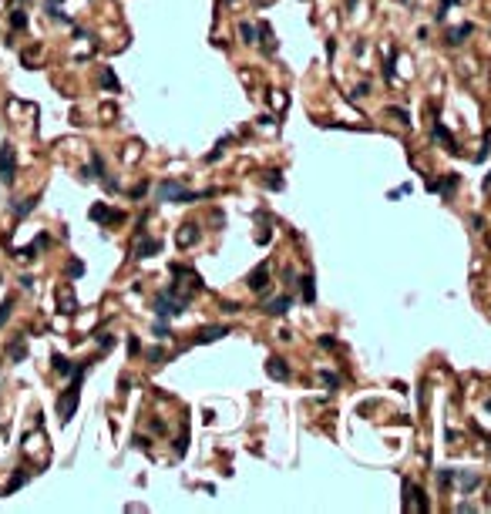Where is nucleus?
I'll use <instances>...</instances> for the list:
<instances>
[{
    "label": "nucleus",
    "mask_w": 491,
    "mask_h": 514,
    "mask_svg": "<svg viewBox=\"0 0 491 514\" xmlns=\"http://www.w3.org/2000/svg\"><path fill=\"white\" fill-rule=\"evenodd\" d=\"M98 343H101V350H111V346H114V336H111V333H98Z\"/></svg>",
    "instance_id": "nucleus-32"
},
{
    "label": "nucleus",
    "mask_w": 491,
    "mask_h": 514,
    "mask_svg": "<svg viewBox=\"0 0 491 514\" xmlns=\"http://www.w3.org/2000/svg\"><path fill=\"white\" fill-rule=\"evenodd\" d=\"M263 185L269 188V192H283V185H286V182H283L279 172H266V175H263Z\"/></svg>",
    "instance_id": "nucleus-19"
},
{
    "label": "nucleus",
    "mask_w": 491,
    "mask_h": 514,
    "mask_svg": "<svg viewBox=\"0 0 491 514\" xmlns=\"http://www.w3.org/2000/svg\"><path fill=\"white\" fill-rule=\"evenodd\" d=\"M451 474H454V471H437V484L448 487V484H451Z\"/></svg>",
    "instance_id": "nucleus-33"
},
{
    "label": "nucleus",
    "mask_w": 491,
    "mask_h": 514,
    "mask_svg": "<svg viewBox=\"0 0 491 514\" xmlns=\"http://www.w3.org/2000/svg\"><path fill=\"white\" fill-rule=\"evenodd\" d=\"M48 242H51V235H48V232H40L37 239H34L31 246H27V249H17L14 256H20V259H24V262H34V259H37V252H40V249H48Z\"/></svg>",
    "instance_id": "nucleus-6"
},
{
    "label": "nucleus",
    "mask_w": 491,
    "mask_h": 514,
    "mask_svg": "<svg viewBox=\"0 0 491 514\" xmlns=\"http://www.w3.org/2000/svg\"><path fill=\"white\" fill-rule=\"evenodd\" d=\"M471 31H475L471 24H461V27H454V31L448 34V40H451V44H461L464 37H471Z\"/></svg>",
    "instance_id": "nucleus-22"
},
{
    "label": "nucleus",
    "mask_w": 491,
    "mask_h": 514,
    "mask_svg": "<svg viewBox=\"0 0 491 514\" xmlns=\"http://www.w3.org/2000/svg\"><path fill=\"white\" fill-rule=\"evenodd\" d=\"M313 276H310V273H306L303 276V279H299V289H303V303H316V286H313Z\"/></svg>",
    "instance_id": "nucleus-16"
},
{
    "label": "nucleus",
    "mask_w": 491,
    "mask_h": 514,
    "mask_svg": "<svg viewBox=\"0 0 491 514\" xmlns=\"http://www.w3.org/2000/svg\"><path fill=\"white\" fill-rule=\"evenodd\" d=\"M266 373L273 380H290V366H286V360H279V356H269V360H266Z\"/></svg>",
    "instance_id": "nucleus-9"
},
{
    "label": "nucleus",
    "mask_w": 491,
    "mask_h": 514,
    "mask_svg": "<svg viewBox=\"0 0 491 514\" xmlns=\"http://www.w3.org/2000/svg\"><path fill=\"white\" fill-rule=\"evenodd\" d=\"M320 380H323L326 386H340V377H337V373H330V370H323V373H320Z\"/></svg>",
    "instance_id": "nucleus-30"
},
{
    "label": "nucleus",
    "mask_w": 491,
    "mask_h": 514,
    "mask_svg": "<svg viewBox=\"0 0 491 514\" xmlns=\"http://www.w3.org/2000/svg\"><path fill=\"white\" fill-rule=\"evenodd\" d=\"M7 356H10V363H24V356H27V336H14Z\"/></svg>",
    "instance_id": "nucleus-12"
},
{
    "label": "nucleus",
    "mask_w": 491,
    "mask_h": 514,
    "mask_svg": "<svg viewBox=\"0 0 491 514\" xmlns=\"http://www.w3.org/2000/svg\"><path fill=\"white\" fill-rule=\"evenodd\" d=\"M51 363H54V370H57V373H64V377H71L74 370H78V363L67 360V356H61V353H51Z\"/></svg>",
    "instance_id": "nucleus-15"
},
{
    "label": "nucleus",
    "mask_w": 491,
    "mask_h": 514,
    "mask_svg": "<svg viewBox=\"0 0 491 514\" xmlns=\"http://www.w3.org/2000/svg\"><path fill=\"white\" fill-rule=\"evenodd\" d=\"M61 313H74V296L71 292H61Z\"/></svg>",
    "instance_id": "nucleus-28"
},
{
    "label": "nucleus",
    "mask_w": 491,
    "mask_h": 514,
    "mask_svg": "<svg viewBox=\"0 0 491 514\" xmlns=\"http://www.w3.org/2000/svg\"><path fill=\"white\" fill-rule=\"evenodd\" d=\"M101 84H105L108 91H118V78H114L111 71H105V74H101Z\"/></svg>",
    "instance_id": "nucleus-29"
},
{
    "label": "nucleus",
    "mask_w": 491,
    "mask_h": 514,
    "mask_svg": "<svg viewBox=\"0 0 491 514\" xmlns=\"http://www.w3.org/2000/svg\"><path fill=\"white\" fill-rule=\"evenodd\" d=\"M20 286H24V289H34V276H20Z\"/></svg>",
    "instance_id": "nucleus-36"
},
{
    "label": "nucleus",
    "mask_w": 491,
    "mask_h": 514,
    "mask_svg": "<svg viewBox=\"0 0 491 514\" xmlns=\"http://www.w3.org/2000/svg\"><path fill=\"white\" fill-rule=\"evenodd\" d=\"M239 37L246 40V44H256L259 31H256V27H252V24H246V20H242V24H239Z\"/></svg>",
    "instance_id": "nucleus-23"
},
{
    "label": "nucleus",
    "mask_w": 491,
    "mask_h": 514,
    "mask_svg": "<svg viewBox=\"0 0 491 514\" xmlns=\"http://www.w3.org/2000/svg\"><path fill=\"white\" fill-rule=\"evenodd\" d=\"M246 282H249L252 292H266V289H269V262H259L256 269L249 273V279H246Z\"/></svg>",
    "instance_id": "nucleus-5"
},
{
    "label": "nucleus",
    "mask_w": 491,
    "mask_h": 514,
    "mask_svg": "<svg viewBox=\"0 0 491 514\" xmlns=\"http://www.w3.org/2000/svg\"><path fill=\"white\" fill-rule=\"evenodd\" d=\"M484 188H491V175H488V178H484Z\"/></svg>",
    "instance_id": "nucleus-39"
},
{
    "label": "nucleus",
    "mask_w": 491,
    "mask_h": 514,
    "mask_svg": "<svg viewBox=\"0 0 491 514\" xmlns=\"http://www.w3.org/2000/svg\"><path fill=\"white\" fill-rule=\"evenodd\" d=\"M31 24V17H27V10H10V31H24V27Z\"/></svg>",
    "instance_id": "nucleus-18"
},
{
    "label": "nucleus",
    "mask_w": 491,
    "mask_h": 514,
    "mask_svg": "<svg viewBox=\"0 0 491 514\" xmlns=\"http://www.w3.org/2000/svg\"><path fill=\"white\" fill-rule=\"evenodd\" d=\"M142 353V339L138 336H128V356H138Z\"/></svg>",
    "instance_id": "nucleus-31"
},
{
    "label": "nucleus",
    "mask_w": 491,
    "mask_h": 514,
    "mask_svg": "<svg viewBox=\"0 0 491 514\" xmlns=\"http://www.w3.org/2000/svg\"><path fill=\"white\" fill-rule=\"evenodd\" d=\"M205 195H212V192H189V188L178 182V178H165V182L158 185L155 199H158V202H175V205H189V202L205 199Z\"/></svg>",
    "instance_id": "nucleus-2"
},
{
    "label": "nucleus",
    "mask_w": 491,
    "mask_h": 514,
    "mask_svg": "<svg viewBox=\"0 0 491 514\" xmlns=\"http://www.w3.org/2000/svg\"><path fill=\"white\" fill-rule=\"evenodd\" d=\"M14 175H17V155L10 145L0 148V185H14Z\"/></svg>",
    "instance_id": "nucleus-3"
},
{
    "label": "nucleus",
    "mask_w": 491,
    "mask_h": 514,
    "mask_svg": "<svg viewBox=\"0 0 491 514\" xmlns=\"http://www.w3.org/2000/svg\"><path fill=\"white\" fill-rule=\"evenodd\" d=\"M152 434H165V424H161V420H152Z\"/></svg>",
    "instance_id": "nucleus-37"
},
{
    "label": "nucleus",
    "mask_w": 491,
    "mask_h": 514,
    "mask_svg": "<svg viewBox=\"0 0 491 514\" xmlns=\"http://www.w3.org/2000/svg\"><path fill=\"white\" fill-rule=\"evenodd\" d=\"M145 356H148V360H152V363H161V360H169V353H165L161 346H148V350H145Z\"/></svg>",
    "instance_id": "nucleus-25"
},
{
    "label": "nucleus",
    "mask_w": 491,
    "mask_h": 514,
    "mask_svg": "<svg viewBox=\"0 0 491 514\" xmlns=\"http://www.w3.org/2000/svg\"><path fill=\"white\" fill-rule=\"evenodd\" d=\"M441 188H444V192H451V188H458V175H448V178H444V185H441Z\"/></svg>",
    "instance_id": "nucleus-34"
},
{
    "label": "nucleus",
    "mask_w": 491,
    "mask_h": 514,
    "mask_svg": "<svg viewBox=\"0 0 491 514\" xmlns=\"http://www.w3.org/2000/svg\"><path fill=\"white\" fill-rule=\"evenodd\" d=\"M195 239H199V229H195L192 222H189V225H182V232H178V246H192Z\"/></svg>",
    "instance_id": "nucleus-20"
},
{
    "label": "nucleus",
    "mask_w": 491,
    "mask_h": 514,
    "mask_svg": "<svg viewBox=\"0 0 491 514\" xmlns=\"http://www.w3.org/2000/svg\"><path fill=\"white\" fill-rule=\"evenodd\" d=\"M91 370V360H81L78 370L71 373V383H67V390L61 397H57V420L61 424H67V420L78 413V403H81V383H84V373Z\"/></svg>",
    "instance_id": "nucleus-1"
},
{
    "label": "nucleus",
    "mask_w": 491,
    "mask_h": 514,
    "mask_svg": "<svg viewBox=\"0 0 491 514\" xmlns=\"http://www.w3.org/2000/svg\"><path fill=\"white\" fill-rule=\"evenodd\" d=\"M404 491L411 494V498L404 501V511H427V498H424V491L417 487L414 481H404Z\"/></svg>",
    "instance_id": "nucleus-4"
},
{
    "label": "nucleus",
    "mask_w": 491,
    "mask_h": 514,
    "mask_svg": "<svg viewBox=\"0 0 491 514\" xmlns=\"http://www.w3.org/2000/svg\"><path fill=\"white\" fill-rule=\"evenodd\" d=\"M27 481H31V474H27V471H17V474H14V481L7 484V491H4V494H14V491H20Z\"/></svg>",
    "instance_id": "nucleus-21"
},
{
    "label": "nucleus",
    "mask_w": 491,
    "mask_h": 514,
    "mask_svg": "<svg viewBox=\"0 0 491 514\" xmlns=\"http://www.w3.org/2000/svg\"><path fill=\"white\" fill-rule=\"evenodd\" d=\"M34 209H37V195H31V199H20V202H14V205H10L14 218H24V215H31Z\"/></svg>",
    "instance_id": "nucleus-13"
},
{
    "label": "nucleus",
    "mask_w": 491,
    "mask_h": 514,
    "mask_svg": "<svg viewBox=\"0 0 491 514\" xmlns=\"http://www.w3.org/2000/svg\"><path fill=\"white\" fill-rule=\"evenodd\" d=\"M320 346H323V350H333L337 343H333V336H320Z\"/></svg>",
    "instance_id": "nucleus-35"
},
{
    "label": "nucleus",
    "mask_w": 491,
    "mask_h": 514,
    "mask_svg": "<svg viewBox=\"0 0 491 514\" xmlns=\"http://www.w3.org/2000/svg\"><path fill=\"white\" fill-rule=\"evenodd\" d=\"M219 336H229V326H205L202 333H195L192 343H216Z\"/></svg>",
    "instance_id": "nucleus-11"
},
{
    "label": "nucleus",
    "mask_w": 491,
    "mask_h": 514,
    "mask_svg": "<svg viewBox=\"0 0 491 514\" xmlns=\"http://www.w3.org/2000/svg\"><path fill=\"white\" fill-rule=\"evenodd\" d=\"M108 175V168H105V161H101V155H91V168H88V178H98V182H101V178H105Z\"/></svg>",
    "instance_id": "nucleus-17"
},
{
    "label": "nucleus",
    "mask_w": 491,
    "mask_h": 514,
    "mask_svg": "<svg viewBox=\"0 0 491 514\" xmlns=\"http://www.w3.org/2000/svg\"><path fill=\"white\" fill-rule=\"evenodd\" d=\"M484 407H488V410H491V400H488V403H484Z\"/></svg>",
    "instance_id": "nucleus-41"
},
{
    "label": "nucleus",
    "mask_w": 491,
    "mask_h": 514,
    "mask_svg": "<svg viewBox=\"0 0 491 514\" xmlns=\"http://www.w3.org/2000/svg\"><path fill=\"white\" fill-rule=\"evenodd\" d=\"M145 192H148V182H142V185H135V192H131V195L138 199V195H145Z\"/></svg>",
    "instance_id": "nucleus-38"
},
{
    "label": "nucleus",
    "mask_w": 491,
    "mask_h": 514,
    "mask_svg": "<svg viewBox=\"0 0 491 514\" xmlns=\"http://www.w3.org/2000/svg\"><path fill=\"white\" fill-rule=\"evenodd\" d=\"M88 215L95 218V222H101V225H111V222H121V218H125L121 212H111L108 205H101V202H98V205H91Z\"/></svg>",
    "instance_id": "nucleus-7"
},
{
    "label": "nucleus",
    "mask_w": 491,
    "mask_h": 514,
    "mask_svg": "<svg viewBox=\"0 0 491 514\" xmlns=\"http://www.w3.org/2000/svg\"><path fill=\"white\" fill-rule=\"evenodd\" d=\"M14 4H27V0H14Z\"/></svg>",
    "instance_id": "nucleus-40"
},
{
    "label": "nucleus",
    "mask_w": 491,
    "mask_h": 514,
    "mask_svg": "<svg viewBox=\"0 0 491 514\" xmlns=\"http://www.w3.org/2000/svg\"><path fill=\"white\" fill-rule=\"evenodd\" d=\"M290 306H293V296H276V299H269L263 309L269 316H286V313H290Z\"/></svg>",
    "instance_id": "nucleus-10"
},
{
    "label": "nucleus",
    "mask_w": 491,
    "mask_h": 514,
    "mask_svg": "<svg viewBox=\"0 0 491 514\" xmlns=\"http://www.w3.org/2000/svg\"><path fill=\"white\" fill-rule=\"evenodd\" d=\"M451 477L461 484V491H475L478 484H481V477H478V474H471V471H454Z\"/></svg>",
    "instance_id": "nucleus-14"
},
{
    "label": "nucleus",
    "mask_w": 491,
    "mask_h": 514,
    "mask_svg": "<svg viewBox=\"0 0 491 514\" xmlns=\"http://www.w3.org/2000/svg\"><path fill=\"white\" fill-rule=\"evenodd\" d=\"M155 252H161V242H158V239H145V235L138 232V242H135V259H148V256H155Z\"/></svg>",
    "instance_id": "nucleus-8"
},
{
    "label": "nucleus",
    "mask_w": 491,
    "mask_h": 514,
    "mask_svg": "<svg viewBox=\"0 0 491 514\" xmlns=\"http://www.w3.org/2000/svg\"><path fill=\"white\" fill-rule=\"evenodd\" d=\"M81 276H84V262H81V259H71V262H67V279H81Z\"/></svg>",
    "instance_id": "nucleus-24"
},
{
    "label": "nucleus",
    "mask_w": 491,
    "mask_h": 514,
    "mask_svg": "<svg viewBox=\"0 0 491 514\" xmlns=\"http://www.w3.org/2000/svg\"><path fill=\"white\" fill-rule=\"evenodd\" d=\"M10 313H14V299H4V306H0V326L10 320Z\"/></svg>",
    "instance_id": "nucleus-27"
},
{
    "label": "nucleus",
    "mask_w": 491,
    "mask_h": 514,
    "mask_svg": "<svg viewBox=\"0 0 491 514\" xmlns=\"http://www.w3.org/2000/svg\"><path fill=\"white\" fill-rule=\"evenodd\" d=\"M226 145H229V135H226V138H219L216 152H209V155H205V161H219V158H222V152H226Z\"/></svg>",
    "instance_id": "nucleus-26"
}]
</instances>
